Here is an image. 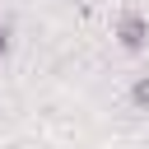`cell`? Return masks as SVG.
Instances as JSON below:
<instances>
[{
  "instance_id": "2",
  "label": "cell",
  "mask_w": 149,
  "mask_h": 149,
  "mask_svg": "<svg viewBox=\"0 0 149 149\" xmlns=\"http://www.w3.org/2000/svg\"><path fill=\"white\" fill-rule=\"evenodd\" d=\"M130 102H135V112H149V70L135 74V84H130Z\"/></svg>"
},
{
  "instance_id": "3",
  "label": "cell",
  "mask_w": 149,
  "mask_h": 149,
  "mask_svg": "<svg viewBox=\"0 0 149 149\" xmlns=\"http://www.w3.org/2000/svg\"><path fill=\"white\" fill-rule=\"evenodd\" d=\"M5 47H9V28L0 23V56H5Z\"/></svg>"
},
{
  "instance_id": "1",
  "label": "cell",
  "mask_w": 149,
  "mask_h": 149,
  "mask_svg": "<svg viewBox=\"0 0 149 149\" xmlns=\"http://www.w3.org/2000/svg\"><path fill=\"white\" fill-rule=\"evenodd\" d=\"M116 42H121L126 51H140V47L149 42V19H144L140 9H126V14L116 19Z\"/></svg>"
}]
</instances>
